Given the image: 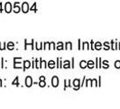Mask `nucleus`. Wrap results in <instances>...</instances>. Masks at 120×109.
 <instances>
[{"mask_svg":"<svg viewBox=\"0 0 120 109\" xmlns=\"http://www.w3.org/2000/svg\"><path fill=\"white\" fill-rule=\"evenodd\" d=\"M63 67H64V68H69V67H70V62H69V61L64 62V64H63Z\"/></svg>","mask_w":120,"mask_h":109,"instance_id":"nucleus-15","label":"nucleus"},{"mask_svg":"<svg viewBox=\"0 0 120 109\" xmlns=\"http://www.w3.org/2000/svg\"><path fill=\"white\" fill-rule=\"evenodd\" d=\"M32 85H33V79H32V77L31 76H27L26 78H25V86H26L27 87H30Z\"/></svg>","mask_w":120,"mask_h":109,"instance_id":"nucleus-1","label":"nucleus"},{"mask_svg":"<svg viewBox=\"0 0 120 109\" xmlns=\"http://www.w3.org/2000/svg\"><path fill=\"white\" fill-rule=\"evenodd\" d=\"M73 86L74 87H75V89H79L80 88V80L79 79H75L73 81Z\"/></svg>","mask_w":120,"mask_h":109,"instance_id":"nucleus-5","label":"nucleus"},{"mask_svg":"<svg viewBox=\"0 0 120 109\" xmlns=\"http://www.w3.org/2000/svg\"><path fill=\"white\" fill-rule=\"evenodd\" d=\"M25 63V66H24V70H25V69H27V68H29L30 66H31V62L30 61H28V60H26V61H25L24 62Z\"/></svg>","mask_w":120,"mask_h":109,"instance_id":"nucleus-7","label":"nucleus"},{"mask_svg":"<svg viewBox=\"0 0 120 109\" xmlns=\"http://www.w3.org/2000/svg\"><path fill=\"white\" fill-rule=\"evenodd\" d=\"M66 49H71L72 48V44L71 42H67L66 43Z\"/></svg>","mask_w":120,"mask_h":109,"instance_id":"nucleus-11","label":"nucleus"},{"mask_svg":"<svg viewBox=\"0 0 120 109\" xmlns=\"http://www.w3.org/2000/svg\"><path fill=\"white\" fill-rule=\"evenodd\" d=\"M42 67H43V68H45L46 67V62L45 61H42Z\"/></svg>","mask_w":120,"mask_h":109,"instance_id":"nucleus-19","label":"nucleus"},{"mask_svg":"<svg viewBox=\"0 0 120 109\" xmlns=\"http://www.w3.org/2000/svg\"><path fill=\"white\" fill-rule=\"evenodd\" d=\"M52 84H53V87H57L59 86V79L57 76H53V79H52Z\"/></svg>","mask_w":120,"mask_h":109,"instance_id":"nucleus-2","label":"nucleus"},{"mask_svg":"<svg viewBox=\"0 0 120 109\" xmlns=\"http://www.w3.org/2000/svg\"><path fill=\"white\" fill-rule=\"evenodd\" d=\"M95 48H96L97 50L101 49V44H100L99 42H97V43H96V45H95Z\"/></svg>","mask_w":120,"mask_h":109,"instance_id":"nucleus-14","label":"nucleus"},{"mask_svg":"<svg viewBox=\"0 0 120 109\" xmlns=\"http://www.w3.org/2000/svg\"><path fill=\"white\" fill-rule=\"evenodd\" d=\"M39 86H40L41 87H44L45 86V82H44V80H40Z\"/></svg>","mask_w":120,"mask_h":109,"instance_id":"nucleus-17","label":"nucleus"},{"mask_svg":"<svg viewBox=\"0 0 120 109\" xmlns=\"http://www.w3.org/2000/svg\"><path fill=\"white\" fill-rule=\"evenodd\" d=\"M18 3H15V5H14V11L15 12V13H18V12H20L21 10V7L17 5Z\"/></svg>","mask_w":120,"mask_h":109,"instance_id":"nucleus-6","label":"nucleus"},{"mask_svg":"<svg viewBox=\"0 0 120 109\" xmlns=\"http://www.w3.org/2000/svg\"><path fill=\"white\" fill-rule=\"evenodd\" d=\"M57 49L58 50H62L63 49V44L61 42H59L58 45H57Z\"/></svg>","mask_w":120,"mask_h":109,"instance_id":"nucleus-9","label":"nucleus"},{"mask_svg":"<svg viewBox=\"0 0 120 109\" xmlns=\"http://www.w3.org/2000/svg\"><path fill=\"white\" fill-rule=\"evenodd\" d=\"M48 66L50 68H53L54 66H55V63H54V61H50L49 63H48Z\"/></svg>","mask_w":120,"mask_h":109,"instance_id":"nucleus-10","label":"nucleus"},{"mask_svg":"<svg viewBox=\"0 0 120 109\" xmlns=\"http://www.w3.org/2000/svg\"><path fill=\"white\" fill-rule=\"evenodd\" d=\"M40 80H45V77H44V76H41Z\"/></svg>","mask_w":120,"mask_h":109,"instance_id":"nucleus-24","label":"nucleus"},{"mask_svg":"<svg viewBox=\"0 0 120 109\" xmlns=\"http://www.w3.org/2000/svg\"><path fill=\"white\" fill-rule=\"evenodd\" d=\"M5 45H6V44H3V45H1V44H0V49H1V50H4V49H5Z\"/></svg>","mask_w":120,"mask_h":109,"instance_id":"nucleus-21","label":"nucleus"},{"mask_svg":"<svg viewBox=\"0 0 120 109\" xmlns=\"http://www.w3.org/2000/svg\"><path fill=\"white\" fill-rule=\"evenodd\" d=\"M22 10H23L24 13H27V12L29 11V5H28V3L25 2V3L23 4V6H22Z\"/></svg>","mask_w":120,"mask_h":109,"instance_id":"nucleus-3","label":"nucleus"},{"mask_svg":"<svg viewBox=\"0 0 120 109\" xmlns=\"http://www.w3.org/2000/svg\"><path fill=\"white\" fill-rule=\"evenodd\" d=\"M88 63H86V61H84V60H82V61L80 62V67L81 68H85L86 66H87Z\"/></svg>","mask_w":120,"mask_h":109,"instance_id":"nucleus-8","label":"nucleus"},{"mask_svg":"<svg viewBox=\"0 0 120 109\" xmlns=\"http://www.w3.org/2000/svg\"><path fill=\"white\" fill-rule=\"evenodd\" d=\"M5 11L7 12V13H10L11 11H12V5H11V3H7L6 4V7H5Z\"/></svg>","mask_w":120,"mask_h":109,"instance_id":"nucleus-4","label":"nucleus"},{"mask_svg":"<svg viewBox=\"0 0 120 109\" xmlns=\"http://www.w3.org/2000/svg\"><path fill=\"white\" fill-rule=\"evenodd\" d=\"M65 83H66L65 87H67V86H70V84H69V83H70V80H66V81H65Z\"/></svg>","mask_w":120,"mask_h":109,"instance_id":"nucleus-22","label":"nucleus"},{"mask_svg":"<svg viewBox=\"0 0 120 109\" xmlns=\"http://www.w3.org/2000/svg\"><path fill=\"white\" fill-rule=\"evenodd\" d=\"M1 83H2V81H1V80H0V86H2V84H1Z\"/></svg>","mask_w":120,"mask_h":109,"instance_id":"nucleus-26","label":"nucleus"},{"mask_svg":"<svg viewBox=\"0 0 120 109\" xmlns=\"http://www.w3.org/2000/svg\"><path fill=\"white\" fill-rule=\"evenodd\" d=\"M0 11H2V5L0 4Z\"/></svg>","mask_w":120,"mask_h":109,"instance_id":"nucleus-25","label":"nucleus"},{"mask_svg":"<svg viewBox=\"0 0 120 109\" xmlns=\"http://www.w3.org/2000/svg\"><path fill=\"white\" fill-rule=\"evenodd\" d=\"M83 48H88V43H87V42H86V43H84V44H83Z\"/></svg>","mask_w":120,"mask_h":109,"instance_id":"nucleus-20","label":"nucleus"},{"mask_svg":"<svg viewBox=\"0 0 120 109\" xmlns=\"http://www.w3.org/2000/svg\"><path fill=\"white\" fill-rule=\"evenodd\" d=\"M12 84L14 85V86H19V83H18V77H15V79L14 80Z\"/></svg>","mask_w":120,"mask_h":109,"instance_id":"nucleus-16","label":"nucleus"},{"mask_svg":"<svg viewBox=\"0 0 120 109\" xmlns=\"http://www.w3.org/2000/svg\"><path fill=\"white\" fill-rule=\"evenodd\" d=\"M51 47H52V49H55V47H55V46H54V43H51Z\"/></svg>","mask_w":120,"mask_h":109,"instance_id":"nucleus-23","label":"nucleus"},{"mask_svg":"<svg viewBox=\"0 0 120 109\" xmlns=\"http://www.w3.org/2000/svg\"><path fill=\"white\" fill-rule=\"evenodd\" d=\"M115 66H116V67H117V68H119L120 67V61H116V64H115Z\"/></svg>","mask_w":120,"mask_h":109,"instance_id":"nucleus-18","label":"nucleus"},{"mask_svg":"<svg viewBox=\"0 0 120 109\" xmlns=\"http://www.w3.org/2000/svg\"><path fill=\"white\" fill-rule=\"evenodd\" d=\"M7 48H8L9 50L14 49V44L12 43V42H9V43H8V45H7Z\"/></svg>","mask_w":120,"mask_h":109,"instance_id":"nucleus-13","label":"nucleus"},{"mask_svg":"<svg viewBox=\"0 0 120 109\" xmlns=\"http://www.w3.org/2000/svg\"><path fill=\"white\" fill-rule=\"evenodd\" d=\"M87 66L88 67H89V68H92L94 66V62L93 61H88V65H87Z\"/></svg>","mask_w":120,"mask_h":109,"instance_id":"nucleus-12","label":"nucleus"}]
</instances>
